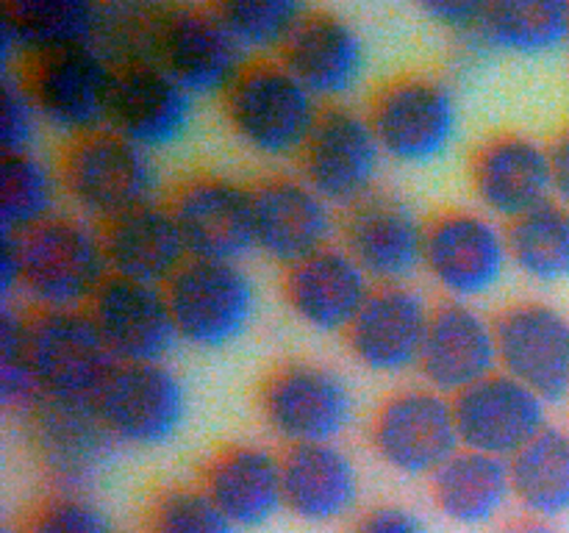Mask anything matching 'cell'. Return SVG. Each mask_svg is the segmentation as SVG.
I'll use <instances>...</instances> for the list:
<instances>
[{
	"instance_id": "6da1fadb",
	"label": "cell",
	"mask_w": 569,
	"mask_h": 533,
	"mask_svg": "<svg viewBox=\"0 0 569 533\" xmlns=\"http://www.w3.org/2000/svg\"><path fill=\"white\" fill-rule=\"evenodd\" d=\"M17 248L20 294L37 311L87 309L111 275L103 233L81 217H50L17 237Z\"/></svg>"
},
{
	"instance_id": "7a4b0ae2",
	"label": "cell",
	"mask_w": 569,
	"mask_h": 533,
	"mask_svg": "<svg viewBox=\"0 0 569 533\" xmlns=\"http://www.w3.org/2000/svg\"><path fill=\"white\" fill-rule=\"evenodd\" d=\"M222 98L239 142L270 159L300 155L322 114L315 94L281 61L248 64Z\"/></svg>"
},
{
	"instance_id": "3957f363",
	"label": "cell",
	"mask_w": 569,
	"mask_h": 533,
	"mask_svg": "<svg viewBox=\"0 0 569 533\" xmlns=\"http://www.w3.org/2000/svg\"><path fill=\"white\" fill-rule=\"evenodd\" d=\"M61 187L83 214L111 222L156 203L159 167L153 153L103 128L72 139L61 164Z\"/></svg>"
},
{
	"instance_id": "277c9868",
	"label": "cell",
	"mask_w": 569,
	"mask_h": 533,
	"mask_svg": "<svg viewBox=\"0 0 569 533\" xmlns=\"http://www.w3.org/2000/svg\"><path fill=\"white\" fill-rule=\"evenodd\" d=\"M367 117L383 155L400 164H433L450 153L459 137V100L453 87L445 78L422 72L383 83Z\"/></svg>"
},
{
	"instance_id": "5b68a950",
	"label": "cell",
	"mask_w": 569,
	"mask_h": 533,
	"mask_svg": "<svg viewBox=\"0 0 569 533\" xmlns=\"http://www.w3.org/2000/svg\"><path fill=\"white\" fill-rule=\"evenodd\" d=\"M28 353L42 400L98 403L117 359L87 309L28 314Z\"/></svg>"
},
{
	"instance_id": "8992f818",
	"label": "cell",
	"mask_w": 569,
	"mask_h": 533,
	"mask_svg": "<svg viewBox=\"0 0 569 533\" xmlns=\"http://www.w3.org/2000/svg\"><path fill=\"white\" fill-rule=\"evenodd\" d=\"M164 289L178 336L203 350L239 342L259 309L253 275L239 261L189 259Z\"/></svg>"
},
{
	"instance_id": "52a82bcc",
	"label": "cell",
	"mask_w": 569,
	"mask_h": 533,
	"mask_svg": "<svg viewBox=\"0 0 569 533\" xmlns=\"http://www.w3.org/2000/svg\"><path fill=\"white\" fill-rule=\"evenodd\" d=\"M259 414L289 447L337 444L353 420V392L331 366L289 361L261 383Z\"/></svg>"
},
{
	"instance_id": "ba28073f",
	"label": "cell",
	"mask_w": 569,
	"mask_h": 533,
	"mask_svg": "<svg viewBox=\"0 0 569 533\" xmlns=\"http://www.w3.org/2000/svg\"><path fill=\"white\" fill-rule=\"evenodd\" d=\"M370 444L389 470L433 477L461 450L453 398L431 386L389 394L370 422Z\"/></svg>"
},
{
	"instance_id": "9c48e42d",
	"label": "cell",
	"mask_w": 569,
	"mask_h": 533,
	"mask_svg": "<svg viewBox=\"0 0 569 533\" xmlns=\"http://www.w3.org/2000/svg\"><path fill=\"white\" fill-rule=\"evenodd\" d=\"M28 447L59 492H83L114 464L117 439L89 403L39 400L26 416Z\"/></svg>"
},
{
	"instance_id": "30bf717a",
	"label": "cell",
	"mask_w": 569,
	"mask_h": 533,
	"mask_svg": "<svg viewBox=\"0 0 569 533\" xmlns=\"http://www.w3.org/2000/svg\"><path fill=\"white\" fill-rule=\"evenodd\" d=\"M511 264L509 233L481 211H445L428 222L426 272L459 303L495 292Z\"/></svg>"
},
{
	"instance_id": "8fae6325",
	"label": "cell",
	"mask_w": 569,
	"mask_h": 533,
	"mask_svg": "<svg viewBox=\"0 0 569 533\" xmlns=\"http://www.w3.org/2000/svg\"><path fill=\"white\" fill-rule=\"evenodd\" d=\"M114 76L103 50L78 48L31 61L22 81L44 125L81 139L109 125Z\"/></svg>"
},
{
	"instance_id": "7c38bea8",
	"label": "cell",
	"mask_w": 569,
	"mask_h": 533,
	"mask_svg": "<svg viewBox=\"0 0 569 533\" xmlns=\"http://www.w3.org/2000/svg\"><path fill=\"white\" fill-rule=\"evenodd\" d=\"M381 159L383 148L370 117L348 105H331L322 109L300 150V170L303 181L328 203L353 209L372 194Z\"/></svg>"
},
{
	"instance_id": "4fadbf2b",
	"label": "cell",
	"mask_w": 569,
	"mask_h": 533,
	"mask_svg": "<svg viewBox=\"0 0 569 533\" xmlns=\"http://www.w3.org/2000/svg\"><path fill=\"white\" fill-rule=\"evenodd\" d=\"M120 444L164 447L187 425L189 394L181 378L161 364H120L94 403Z\"/></svg>"
},
{
	"instance_id": "5bb4252c",
	"label": "cell",
	"mask_w": 569,
	"mask_h": 533,
	"mask_svg": "<svg viewBox=\"0 0 569 533\" xmlns=\"http://www.w3.org/2000/svg\"><path fill=\"white\" fill-rule=\"evenodd\" d=\"M500 372L545 403L569 398V316L542 300L509 305L495 320Z\"/></svg>"
},
{
	"instance_id": "9a60e30c",
	"label": "cell",
	"mask_w": 569,
	"mask_h": 533,
	"mask_svg": "<svg viewBox=\"0 0 569 533\" xmlns=\"http://www.w3.org/2000/svg\"><path fill=\"white\" fill-rule=\"evenodd\" d=\"M192 259L239 261L256 250L253 187L226 175H194L170 203Z\"/></svg>"
},
{
	"instance_id": "2e32d148",
	"label": "cell",
	"mask_w": 569,
	"mask_h": 533,
	"mask_svg": "<svg viewBox=\"0 0 569 533\" xmlns=\"http://www.w3.org/2000/svg\"><path fill=\"white\" fill-rule=\"evenodd\" d=\"M426 239L428 222L392 194L372 192L348 209L342 225V248L378 286L409 283L426 270Z\"/></svg>"
},
{
	"instance_id": "e0dca14e",
	"label": "cell",
	"mask_w": 569,
	"mask_h": 533,
	"mask_svg": "<svg viewBox=\"0 0 569 533\" xmlns=\"http://www.w3.org/2000/svg\"><path fill=\"white\" fill-rule=\"evenodd\" d=\"M461 447L511 461L548 425V403L506 372L453 398Z\"/></svg>"
},
{
	"instance_id": "ac0fdd59",
	"label": "cell",
	"mask_w": 569,
	"mask_h": 533,
	"mask_svg": "<svg viewBox=\"0 0 569 533\" xmlns=\"http://www.w3.org/2000/svg\"><path fill=\"white\" fill-rule=\"evenodd\" d=\"M87 311L117 364H161L181 339L164 286L109 275Z\"/></svg>"
},
{
	"instance_id": "d6986e66",
	"label": "cell",
	"mask_w": 569,
	"mask_h": 533,
	"mask_svg": "<svg viewBox=\"0 0 569 533\" xmlns=\"http://www.w3.org/2000/svg\"><path fill=\"white\" fill-rule=\"evenodd\" d=\"M470 181L489 217L506 222L556 198L550 148L526 133H498L481 142L472 153Z\"/></svg>"
},
{
	"instance_id": "ffe728a7",
	"label": "cell",
	"mask_w": 569,
	"mask_h": 533,
	"mask_svg": "<svg viewBox=\"0 0 569 533\" xmlns=\"http://www.w3.org/2000/svg\"><path fill=\"white\" fill-rule=\"evenodd\" d=\"M433 309L409 283L376 286L367 305L350 325L348 348L365 370L400 375L420 366Z\"/></svg>"
},
{
	"instance_id": "44dd1931",
	"label": "cell",
	"mask_w": 569,
	"mask_h": 533,
	"mask_svg": "<svg viewBox=\"0 0 569 533\" xmlns=\"http://www.w3.org/2000/svg\"><path fill=\"white\" fill-rule=\"evenodd\" d=\"M192 120L194 94L176 78L150 64L117 67L106 125L109 131L153 153L181 142Z\"/></svg>"
},
{
	"instance_id": "7402d4cb",
	"label": "cell",
	"mask_w": 569,
	"mask_h": 533,
	"mask_svg": "<svg viewBox=\"0 0 569 533\" xmlns=\"http://www.w3.org/2000/svg\"><path fill=\"white\" fill-rule=\"evenodd\" d=\"M417 370L426 378V386L448 398L487 381L500 372L495 320L481 314L472 303L448 300L437 305Z\"/></svg>"
},
{
	"instance_id": "603a6c76",
	"label": "cell",
	"mask_w": 569,
	"mask_h": 533,
	"mask_svg": "<svg viewBox=\"0 0 569 533\" xmlns=\"http://www.w3.org/2000/svg\"><path fill=\"white\" fill-rule=\"evenodd\" d=\"M106 28V3L94 0H14L0 14V64L14 72L44 56L78 48H98Z\"/></svg>"
},
{
	"instance_id": "cb8c5ba5",
	"label": "cell",
	"mask_w": 569,
	"mask_h": 533,
	"mask_svg": "<svg viewBox=\"0 0 569 533\" xmlns=\"http://www.w3.org/2000/svg\"><path fill=\"white\" fill-rule=\"evenodd\" d=\"M256 192V250L289 266L331 248V203L303 178H270Z\"/></svg>"
},
{
	"instance_id": "d4e9b609",
	"label": "cell",
	"mask_w": 569,
	"mask_h": 533,
	"mask_svg": "<svg viewBox=\"0 0 569 533\" xmlns=\"http://www.w3.org/2000/svg\"><path fill=\"white\" fill-rule=\"evenodd\" d=\"M281 64L317 100H337L353 92L365 78L367 48L348 17L309 9L281 50Z\"/></svg>"
},
{
	"instance_id": "484cf974",
	"label": "cell",
	"mask_w": 569,
	"mask_h": 533,
	"mask_svg": "<svg viewBox=\"0 0 569 533\" xmlns=\"http://www.w3.org/2000/svg\"><path fill=\"white\" fill-rule=\"evenodd\" d=\"M569 44V3L498 0L487 3L476 33L456 39V67L476 70L495 56L539 59Z\"/></svg>"
},
{
	"instance_id": "4316f807",
	"label": "cell",
	"mask_w": 569,
	"mask_h": 533,
	"mask_svg": "<svg viewBox=\"0 0 569 533\" xmlns=\"http://www.w3.org/2000/svg\"><path fill=\"white\" fill-rule=\"evenodd\" d=\"M372 292L376 286L367 272L337 244L289 266L283 278V298L292 314L320 333H348Z\"/></svg>"
},
{
	"instance_id": "83f0119b",
	"label": "cell",
	"mask_w": 569,
	"mask_h": 533,
	"mask_svg": "<svg viewBox=\"0 0 569 533\" xmlns=\"http://www.w3.org/2000/svg\"><path fill=\"white\" fill-rule=\"evenodd\" d=\"M106 261L109 272L128 281L167 286L189 255L176 214L164 203H148L117 220L103 222Z\"/></svg>"
},
{
	"instance_id": "f1b7e54d",
	"label": "cell",
	"mask_w": 569,
	"mask_h": 533,
	"mask_svg": "<svg viewBox=\"0 0 569 533\" xmlns=\"http://www.w3.org/2000/svg\"><path fill=\"white\" fill-rule=\"evenodd\" d=\"M203 492L237 527H261L281 509L283 455L261 444H233L206 464Z\"/></svg>"
},
{
	"instance_id": "f546056e",
	"label": "cell",
	"mask_w": 569,
	"mask_h": 533,
	"mask_svg": "<svg viewBox=\"0 0 569 533\" xmlns=\"http://www.w3.org/2000/svg\"><path fill=\"white\" fill-rule=\"evenodd\" d=\"M359 494V466L339 444H306L283 455V500L298 520L311 525L345 520Z\"/></svg>"
},
{
	"instance_id": "4dcf8cb0",
	"label": "cell",
	"mask_w": 569,
	"mask_h": 533,
	"mask_svg": "<svg viewBox=\"0 0 569 533\" xmlns=\"http://www.w3.org/2000/svg\"><path fill=\"white\" fill-rule=\"evenodd\" d=\"M431 494L437 509L456 525H489L515 497L509 461L461 447L431 477Z\"/></svg>"
},
{
	"instance_id": "1f68e13d",
	"label": "cell",
	"mask_w": 569,
	"mask_h": 533,
	"mask_svg": "<svg viewBox=\"0 0 569 533\" xmlns=\"http://www.w3.org/2000/svg\"><path fill=\"white\" fill-rule=\"evenodd\" d=\"M515 500L531 520L556 522L569 514V433L545 428L509 461Z\"/></svg>"
},
{
	"instance_id": "d6a6232c",
	"label": "cell",
	"mask_w": 569,
	"mask_h": 533,
	"mask_svg": "<svg viewBox=\"0 0 569 533\" xmlns=\"http://www.w3.org/2000/svg\"><path fill=\"white\" fill-rule=\"evenodd\" d=\"M511 264L537 283L569 281V205L548 200L509 222Z\"/></svg>"
},
{
	"instance_id": "836d02e7",
	"label": "cell",
	"mask_w": 569,
	"mask_h": 533,
	"mask_svg": "<svg viewBox=\"0 0 569 533\" xmlns=\"http://www.w3.org/2000/svg\"><path fill=\"white\" fill-rule=\"evenodd\" d=\"M3 194H0V233L33 231L50 217H56L59 200V181L50 164H44L37 153H9L0 164Z\"/></svg>"
},
{
	"instance_id": "e575fe53",
	"label": "cell",
	"mask_w": 569,
	"mask_h": 533,
	"mask_svg": "<svg viewBox=\"0 0 569 533\" xmlns=\"http://www.w3.org/2000/svg\"><path fill=\"white\" fill-rule=\"evenodd\" d=\"M214 9L244 56L272 50L281 53L309 14L303 3L295 0H226L214 3Z\"/></svg>"
},
{
	"instance_id": "d590c367",
	"label": "cell",
	"mask_w": 569,
	"mask_h": 533,
	"mask_svg": "<svg viewBox=\"0 0 569 533\" xmlns=\"http://www.w3.org/2000/svg\"><path fill=\"white\" fill-rule=\"evenodd\" d=\"M0 400L20 420L42 400L28 353V314L11 303H3L0 314Z\"/></svg>"
},
{
	"instance_id": "8d00e7d4",
	"label": "cell",
	"mask_w": 569,
	"mask_h": 533,
	"mask_svg": "<svg viewBox=\"0 0 569 533\" xmlns=\"http://www.w3.org/2000/svg\"><path fill=\"white\" fill-rule=\"evenodd\" d=\"M203 486H176L156 497L150 509V533H237Z\"/></svg>"
},
{
	"instance_id": "74e56055",
	"label": "cell",
	"mask_w": 569,
	"mask_h": 533,
	"mask_svg": "<svg viewBox=\"0 0 569 533\" xmlns=\"http://www.w3.org/2000/svg\"><path fill=\"white\" fill-rule=\"evenodd\" d=\"M26 533H117V525L89 494L56 492L37 505Z\"/></svg>"
},
{
	"instance_id": "f35d334b",
	"label": "cell",
	"mask_w": 569,
	"mask_h": 533,
	"mask_svg": "<svg viewBox=\"0 0 569 533\" xmlns=\"http://www.w3.org/2000/svg\"><path fill=\"white\" fill-rule=\"evenodd\" d=\"M0 87H3V122H0V148H3V155L31 153L39 122H42L37 103H33L22 76H17V72H3Z\"/></svg>"
},
{
	"instance_id": "ab89813d",
	"label": "cell",
	"mask_w": 569,
	"mask_h": 533,
	"mask_svg": "<svg viewBox=\"0 0 569 533\" xmlns=\"http://www.w3.org/2000/svg\"><path fill=\"white\" fill-rule=\"evenodd\" d=\"M350 533H431V527L409 505L383 503L365 511Z\"/></svg>"
},
{
	"instance_id": "60d3db41",
	"label": "cell",
	"mask_w": 569,
	"mask_h": 533,
	"mask_svg": "<svg viewBox=\"0 0 569 533\" xmlns=\"http://www.w3.org/2000/svg\"><path fill=\"white\" fill-rule=\"evenodd\" d=\"M422 11L437 26L453 33V39H459L478 31V26L483 20V11H487V3H476V0H433V3L422 6Z\"/></svg>"
},
{
	"instance_id": "b9f144b4",
	"label": "cell",
	"mask_w": 569,
	"mask_h": 533,
	"mask_svg": "<svg viewBox=\"0 0 569 533\" xmlns=\"http://www.w3.org/2000/svg\"><path fill=\"white\" fill-rule=\"evenodd\" d=\"M0 292L3 303H11V294H20V248L11 233H0Z\"/></svg>"
},
{
	"instance_id": "7bdbcfd3",
	"label": "cell",
	"mask_w": 569,
	"mask_h": 533,
	"mask_svg": "<svg viewBox=\"0 0 569 533\" xmlns=\"http://www.w3.org/2000/svg\"><path fill=\"white\" fill-rule=\"evenodd\" d=\"M550 164H553V194L569 205V128L550 144Z\"/></svg>"
},
{
	"instance_id": "ee69618b",
	"label": "cell",
	"mask_w": 569,
	"mask_h": 533,
	"mask_svg": "<svg viewBox=\"0 0 569 533\" xmlns=\"http://www.w3.org/2000/svg\"><path fill=\"white\" fill-rule=\"evenodd\" d=\"M509 533H559L553 527V522H542V520H528L522 522V525L511 527Z\"/></svg>"
}]
</instances>
